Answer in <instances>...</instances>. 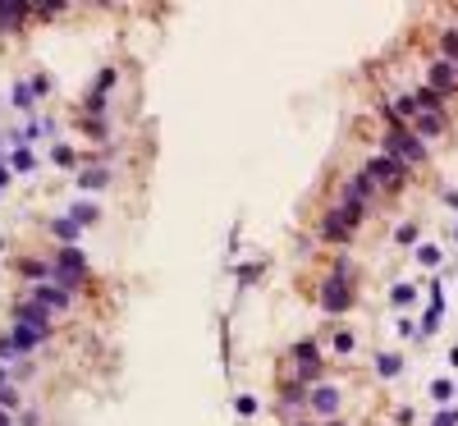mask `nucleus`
Wrapping results in <instances>:
<instances>
[{
    "label": "nucleus",
    "instance_id": "f257e3e1",
    "mask_svg": "<svg viewBox=\"0 0 458 426\" xmlns=\"http://www.w3.org/2000/svg\"><path fill=\"white\" fill-rule=\"evenodd\" d=\"M348 303H353V261H335V270L321 284V307L330 316H344Z\"/></svg>",
    "mask_w": 458,
    "mask_h": 426
},
{
    "label": "nucleus",
    "instance_id": "f03ea898",
    "mask_svg": "<svg viewBox=\"0 0 458 426\" xmlns=\"http://www.w3.org/2000/svg\"><path fill=\"white\" fill-rule=\"evenodd\" d=\"M385 156H394L399 166H417V161L426 156V147H422V138H417L413 129H389V138H385Z\"/></svg>",
    "mask_w": 458,
    "mask_h": 426
},
{
    "label": "nucleus",
    "instance_id": "7ed1b4c3",
    "mask_svg": "<svg viewBox=\"0 0 458 426\" xmlns=\"http://www.w3.org/2000/svg\"><path fill=\"white\" fill-rule=\"evenodd\" d=\"M83 275H87V257L78 253V248H60V253H55V280H60L64 289H74V284H83Z\"/></svg>",
    "mask_w": 458,
    "mask_h": 426
},
{
    "label": "nucleus",
    "instance_id": "20e7f679",
    "mask_svg": "<svg viewBox=\"0 0 458 426\" xmlns=\"http://www.w3.org/2000/svg\"><path fill=\"white\" fill-rule=\"evenodd\" d=\"M367 179H372L376 183V188H381V183H399V179H403V166H399V161L394 156H372V161H367Z\"/></svg>",
    "mask_w": 458,
    "mask_h": 426
},
{
    "label": "nucleus",
    "instance_id": "39448f33",
    "mask_svg": "<svg viewBox=\"0 0 458 426\" xmlns=\"http://www.w3.org/2000/svg\"><path fill=\"white\" fill-rule=\"evenodd\" d=\"M33 303L46 307V312H64V307H69V289H60L55 280H46V284L33 289Z\"/></svg>",
    "mask_w": 458,
    "mask_h": 426
},
{
    "label": "nucleus",
    "instance_id": "423d86ee",
    "mask_svg": "<svg viewBox=\"0 0 458 426\" xmlns=\"http://www.w3.org/2000/svg\"><path fill=\"white\" fill-rule=\"evenodd\" d=\"M294 362H298V381H294V385H307V381H316V367H321V357H316V344H311V340H303V344L294 348ZM307 390H311V385H307Z\"/></svg>",
    "mask_w": 458,
    "mask_h": 426
},
{
    "label": "nucleus",
    "instance_id": "0eeeda50",
    "mask_svg": "<svg viewBox=\"0 0 458 426\" xmlns=\"http://www.w3.org/2000/svg\"><path fill=\"white\" fill-rule=\"evenodd\" d=\"M348 234H353V220H348L344 211H330V216L321 220V238H326V243H348Z\"/></svg>",
    "mask_w": 458,
    "mask_h": 426
},
{
    "label": "nucleus",
    "instance_id": "6e6552de",
    "mask_svg": "<svg viewBox=\"0 0 458 426\" xmlns=\"http://www.w3.org/2000/svg\"><path fill=\"white\" fill-rule=\"evenodd\" d=\"M14 326H33V330H42V335H51V312L46 307H37L33 298H28L23 307L14 312Z\"/></svg>",
    "mask_w": 458,
    "mask_h": 426
},
{
    "label": "nucleus",
    "instance_id": "1a4fd4ad",
    "mask_svg": "<svg viewBox=\"0 0 458 426\" xmlns=\"http://www.w3.org/2000/svg\"><path fill=\"white\" fill-rule=\"evenodd\" d=\"M454 87H458V69H454V64H445V60H435L431 64V92L435 96H450Z\"/></svg>",
    "mask_w": 458,
    "mask_h": 426
},
{
    "label": "nucleus",
    "instance_id": "9d476101",
    "mask_svg": "<svg viewBox=\"0 0 458 426\" xmlns=\"http://www.w3.org/2000/svg\"><path fill=\"white\" fill-rule=\"evenodd\" d=\"M307 403H311V413H335L339 408V390L335 385H316V390H307Z\"/></svg>",
    "mask_w": 458,
    "mask_h": 426
},
{
    "label": "nucleus",
    "instance_id": "9b49d317",
    "mask_svg": "<svg viewBox=\"0 0 458 426\" xmlns=\"http://www.w3.org/2000/svg\"><path fill=\"white\" fill-rule=\"evenodd\" d=\"M440 316H445V294H440V280H431V312H426V321H422V340L440 330Z\"/></svg>",
    "mask_w": 458,
    "mask_h": 426
},
{
    "label": "nucleus",
    "instance_id": "f8f14e48",
    "mask_svg": "<svg viewBox=\"0 0 458 426\" xmlns=\"http://www.w3.org/2000/svg\"><path fill=\"white\" fill-rule=\"evenodd\" d=\"M440 133H445V110L440 105L417 115V138H440Z\"/></svg>",
    "mask_w": 458,
    "mask_h": 426
},
{
    "label": "nucleus",
    "instance_id": "ddd939ff",
    "mask_svg": "<svg viewBox=\"0 0 458 426\" xmlns=\"http://www.w3.org/2000/svg\"><path fill=\"white\" fill-rule=\"evenodd\" d=\"M9 340H14L18 353H28V348H37V344L46 340V335H42V330H33V326H14V330H9Z\"/></svg>",
    "mask_w": 458,
    "mask_h": 426
},
{
    "label": "nucleus",
    "instance_id": "4468645a",
    "mask_svg": "<svg viewBox=\"0 0 458 426\" xmlns=\"http://www.w3.org/2000/svg\"><path fill=\"white\" fill-rule=\"evenodd\" d=\"M51 234L60 238V248H74V243H78V220H74V216H60V220L51 225Z\"/></svg>",
    "mask_w": 458,
    "mask_h": 426
},
{
    "label": "nucleus",
    "instance_id": "2eb2a0df",
    "mask_svg": "<svg viewBox=\"0 0 458 426\" xmlns=\"http://www.w3.org/2000/svg\"><path fill=\"white\" fill-rule=\"evenodd\" d=\"M23 280L46 284V280H55V266H46V261H23Z\"/></svg>",
    "mask_w": 458,
    "mask_h": 426
},
{
    "label": "nucleus",
    "instance_id": "dca6fc26",
    "mask_svg": "<svg viewBox=\"0 0 458 426\" xmlns=\"http://www.w3.org/2000/svg\"><path fill=\"white\" fill-rule=\"evenodd\" d=\"M28 5H18V0H0V28H14L18 18H23Z\"/></svg>",
    "mask_w": 458,
    "mask_h": 426
},
{
    "label": "nucleus",
    "instance_id": "f3484780",
    "mask_svg": "<svg viewBox=\"0 0 458 426\" xmlns=\"http://www.w3.org/2000/svg\"><path fill=\"white\" fill-rule=\"evenodd\" d=\"M399 367H403V357H399V353H376V372H381V376H399Z\"/></svg>",
    "mask_w": 458,
    "mask_h": 426
},
{
    "label": "nucleus",
    "instance_id": "a211bd4d",
    "mask_svg": "<svg viewBox=\"0 0 458 426\" xmlns=\"http://www.w3.org/2000/svg\"><path fill=\"white\" fill-rule=\"evenodd\" d=\"M78 183H83V188H105V183H110V170H83Z\"/></svg>",
    "mask_w": 458,
    "mask_h": 426
},
{
    "label": "nucleus",
    "instance_id": "6ab92c4d",
    "mask_svg": "<svg viewBox=\"0 0 458 426\" xmlns=\"http://www.w3.org/2000/svg\"><path fill=\"white\" fill-rule=\"evenodd\" d=\"M9 170H18V174H28V170H37V161H33V151L28 147H18L14 156H9Z\"/></svg>",
    "mask_w": 458,
    "mask_h": 426
},
{
    "label": "nucleus",
    "instance_id": "aec40b11",
    "mask_svg": "<svg viewBox=\"0 0 458 426\" xmlns=\"http://www.w3.org/2000/svg\"><path fill=\"white\" fill-rule=\"evenodd\" d=\"M454 390H458L454 381H431V399L435 403H454Z\"/></svg>",
    "mask_w": 458,
    "mask_h": 426
},
{
    "label": "nucleus",
    "instance_id": "412c9836",
    "mask_svg": "<svg viewBox=\"0 0 458 426\" xmlns=\"http://www.w3.org/2000/svg\"><path fill=\"white\" fill-rule=\"evenodd\" d=\"M69 216L78 220V225H87V220H96V216H101V211H96L92 202H74V211H69Z\"/></svg>",
    "mask_w": 458,
    "mask_h": 426
},
{
    "label": "nucleus",
    "instance_id": "4be33fe9",
    "mask_svg": "<svg viewBox=\"0 0 458 426\" xmlns=\"http://www.w3.org/2000/svg\"><path fill=\"white\" fill-rule=\"evenodd\" d=\"M389 298H394V307H408L417 298V289L413 284H394V289H389Z\"/></svg>",
    "mask_w": 458,
    "mask_h": 426
},
{
    "label": "nucleus",
    "instance_id": "5701e85b",
    "mask_svg": "<svg viewBox=\"0 0 458 426\" xmlns=\"http://www.w3.org/2000/svg\"><path fill=\"white\" fill-rule=\"evenodd\" d=\"M33 96H37L33 83H18V87H14V105H18V110H28V105H33Z\"/></svg>",
    "mask_w": 458,
    "mask_h": 426
},
{
    "label": "nucleus",
    "instance_id": "b1692460",
    "mask_svg": "<svg viewBox=\"0 0 458 426\" xmlns=\"http://www.w3.org/2000/svg\"><path fill=\"white\" fill-rule=\"evenodd\" d=\"M353 348H357V340H353L348 330H339V335H335V353H344V357H348Z\"/></svg>",
    "mask_w": 458,
    "mask_h": 426
},
{
    "label": "nucleus",
    "instance_id": "393cba45",
    "mask_svg": "<svg viewBox=\"0 0 458 426\" xmlns=\"http://www.w3.org/2000/svg\"><path fill=\"white\" fill-rule=\"evenodd\" d=\"M417 257H422V266H440V248H431V243L417 248Z\"/></svg>",
    "mask_w": 458,
    "mask_h": 426
},
{
    "label": "nucleus",
    "instance_id": "a878e982",
    "mask_svg": "<svg viewBox=\"0 0 458 426\" xmlns=\"http://www.w3.org/2000/svg\"><path fill=\"white\" fill-rule=\"evenodd\" d=\"M234 408H239L243 418H252V413H257V399H252V394H239V399H234Z\"/></svg>",
    "mask_w": 458,
    "mask_h": 426
},
{
    "label": "nucleus",
    "instance_id": "bb28decb",
    "mask_svg": "<svg viewBox=\"0 0 458 426\" xmlns=\"http://www.w3.org/2000/svg\"><path fill=\"white\" fill-rule=\"evenodd\" d=\"M14 357H18V348H14V340L5 335V340H0V362H14Z\"/></svg>",
    "mask_w": 458,
    "mask_h": 426
},
{
    "label": "nucleus",
    "instance_id": "cd10ccee",
    "mask_svg": "<svg viewBox=\"0 0 458 426\" xmlns=\"http://www.w3.org/2000/svg\"><path fill=\"white\" fill-rule=\"evenodd\" d=\"M431 426H458V413L454 408H445V413H435V422Z\"/></svg>",
    "mask_w": 458,
    "mask_h": 426
},
{
    "label": "nucleus",
    "instance_id": "c85d7f7f",
    "mask_svg": "<svg viewBox=\"0 0 458 426\" xmlns=\"http://www.w3.org/2000/svg\"><path fill=\"white\" fill-rule=\"evenodd\" d=\"M399 243H417V225H399Z\"/></svg>",
    "mask_w": 458,
    "mask_h": 426
},
{
    "label": "nucleus",
    "instance_id": "c756f323",
    "mask_svg": "<svg viewBox=\"0 0 458 426\" xmlns=\"http://www.w3.org/2000/svg\"><path fill=\"white\" fill-rule=\"evenodd\" d=\"M55 161H60V166H74V147H55Z\"/></svg>",
    "mask_w": 458,
    "mask_h": 426
},
{
    "label": "nucleus",
    "instance_id": "7c9ffc66",
    "mask_svg": "<svg viewBox=\"0 0 458 426\" xmlns=\"http://www.w3.org/2000/svg\"><path fill=\"white\" fill-rule=\"evenodd\" d=\"M445 207H454V211H458V192H445Z\"/></svg>",
    "mask_w": 458,
    "mask_h": 426
},
{
    "label": "nucleus",
    "instance_id": "2f4dec72",
    "mask_svg": "<svg viewBox=\"0 0 458 426\" xmlns=\"http://www.w3.org/2000/svg\"><path fill=\"white\" fill-rule=\"evenodd\" d=\"M0 426H14V422H9V413H5V408H0Z\"/></svg>",
    "mask_w": 458,
    "mask_h": 426
},
{
    "label": "nucleus",
    "instance_id": "473e14b6",
    "mask_svg": "<svg viewBox=\"0 0 458 426\" xmlns=\"http://www.w3.org/2000/svg\"><path fill=\"white\" fill-rule=\"evenodd\" d=\"M450 367H458V348H450Z\"/></svg>",
    "mask_w": 458,
    "mask_h": 426
},
{
    "label": "nucleus",
    "instance_id": "72a5a7b5",
    "mask_svg": "<svg viewBox=\"0 0 458 426\" xmlns=\"http://www.w3.org/2000/svg\"><path fill=\"white\" fill-rule=\"evenodd\" d=\"M5 179H9V170H5V166H0V183H5Z\"/></svg>",
    "mask_w": 458,
    "mask_h": 426
},
{
    "label": "nucleus",
    "instance_id": "f704fd0d",
    "mask_svg": "<svg viewBox=\"0 0 458 426\" xmlns=\"http://www.w3.org/2000/svg\"><path fill=\"white\" fill-rule=\"evenodd\" d=\"M330 426H344V422H330Z\"/></svg>",
    "mask_w": 458,
    "mask_h": 426
}]
</instances>
